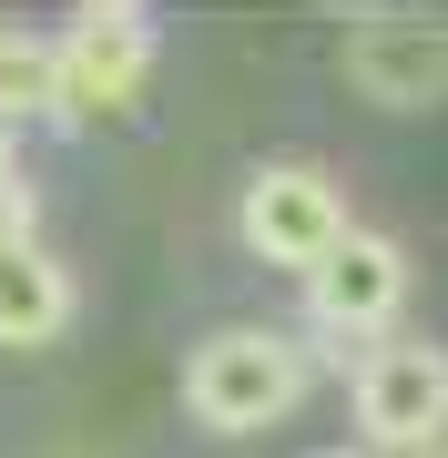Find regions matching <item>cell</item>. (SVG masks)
I'll use <instances>...</instances> for the list:
<instances>
[{
    "mask_svg": "<svg viewBox=\"0 0 448 458\" xmlns=\"http://www.w3.org/2000/svg\"><path fill=\"white\" fill-rule=\"evenodd\" d=\"M306 377H316V357L296 336L224 327V336L194 346V367H183V408L215 428V438H255V428H275V418L306 408Z\"/></svg>",
    "mask_w": 448,
    "mask_h": 458,
    "instance_id": "6da1fadb",
    "label": "cell"
},
{
    "mask_svg": "<svg viewBox=\"0 0 448 458\" xmlns=\"http://www.w3.org/2000/svg\"><path fill=\"white\" fill-rule=\"evenodd\" d=\"M153 82V11L82 0L62 21V123H123Z\"/></svg>",
    "mask_w": 448,
    "mask_h": 458,
    "instance_id": "7a4b0ae2",
    "label": "cell"
},
{
    "mask_svg": "<svg viewBox=\"0 0 448 458\" xmlns=\"http://www.w3.org/2000/svg\"><path fill=\"white\" fill-rule=\"evenodd\" d=\"M398 306H408V255L387 245V234H347L326 265L306 276V316H316V336L336 346V357H377L387 336H398Z\"/></svg>",
    "mask_w": 448,
    "mask_h": 458,
    "instance_id": "3957f363",
    "label": "cell"
},
{
    "mask_svg": "<svg viewBox=\"0 0 448 458\" xmlns=\"http://www.w3.org/2000/svg\"><path fill=\"white\" fill-rule=\"evenodd\" d=\"M234 225H245L255 265H285V276H316V265L357 234L336 174H316V164H266L245 183V204H234Z\"/></svg>",
    "mask_w": 448,
    "mask_h": 458,
    "instance_id": "277c9868",
    "label": "cell"
},
{
    "mask_svg": "<svg viewBox=\"0 0 448 458\" xmlns=\"http://www.w3.org/2000/svg\"><path fill=\"white\" fill-rule=\"evenodd\" d=\"M336 72H347V92L377 102V113H438L448 102V21H428V11H367V21H347Z\"/></svg>",
    "mask_w": 448,
    "mask_h": 458,
    "instance_id": "5b68a950",
    "label": "cell"
},
{
    "mask_svg": "<svg viewBox=\"0 0 448 458\" xmlns=\"http://www.w3.org/2000/svg\"><path fill=\"white\" fill-rule=\"evenodd\" d=\"M357 377V438L367 448H428L438 428H448V346L438 336H387Z\"/></svg>",
    "mask_w": 448,
    "mask_h": 458,
    "instance_id": "8992f818",
    "label": "cell"
},
{
    "mask_svg": "<svg viewBox=\"0 0 448 458\" xmlns=\"http://www.w3.org/2000/svg\"><path fill=\"white\" fill-rule=\"evenodd\" d=\"M62 327H72V276H62V255L11 245V255H0V346H51Z\"/></svg>",
    "mask_w": 448,
    "mask_h": 458,
    "instance_id": "52a82bcc",
    "label": "cell"
},
{
    "mask_svg": "<svg viewBox=\"0 0 448 458\" xmlns=\"http://www.w3.org/2000/svg\"><path fill=\"white\" fill-rule=\"evenodd\" d=\"M41 113H62V41L0 31V123H41Z\"/></svg>",
    "mask_w": 448,
    "mask_h": 458,
    "instance_id": "ba28073f",
    "label": "cell"
},
{
    "mask_svg": "<svg viewBox=\"0 0 448 458\" xmlns=\"http://www.w3.org/2000/svg\"><path fill=\"white\" fill-rule=\"evenodd\" d=\"M0 183H21V153H11V123H0Z\"/></svg>",
    "mask_w": 448,
    "mask_h": 458,
    "instance_id": "9c48e42d",
    "label": "cell"
},
{
    "mask_svg": "<svg viewBox=\"0 0 448 458\" xmlns=\"http://www.w3.org/2000/svg\"><path fill=\"white\" fill-rule=\"evenodd\" d=\"M418 458H448V428H438V438H428V448H418Z\"/></svg>",
    "mask_w": 448,
    "mask_h": 458,
    "instance_id": "30bf717a",
    "label": "cell"
},
{
    "mask_svg": "<svg viewBox=\"0 0 448 458\" xmlns=\"http://www.w3.org/2000/svg\"><path fill=\"white\" fill-rule=\"evenodd\" d=\"M316 458H367V448H316Z\"/></svg>",
    "mask_w": 448,
    "mask_h": 458,
    "instance_id": "8fae6325",
    "label": "cell"
}]
</instances>
